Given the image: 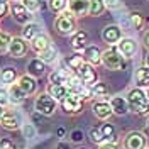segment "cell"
Segmentation results:
<instances>
[{"instance_id": "6da1fadb", "label": "cell", "mask_w": 149, "mask_h": 149, "mask_svg": "<svg viewBox=\"0 0 149 149\" xmlns=\"http://www.w3.org/2000/svg\"><path fill=\"white\" fill-rule=\"evenodd\" d=\"M127 103H129V110H132L137 115H149V100L146 92L136 86L127 93Z\"/></svg>"}, {"instance_id": "7a4b0ae2", "label": "cell", "mask_w": 149, "mask_h": 149, "mask_svg": "<svg viewBox=\"0 0 149 149\" xmlns=\"http://www.w3.org/2000/svg\"><path fill=\"white\" fill-rule=\"evenodd\" d=\"M102 65L109 70H124L125 68V58L120 54V51L115 46H110L102 53Z\"/></svg>"}, {"instance_id": "3957f363", "label": "cell", "mask_w": 149, "mask_h": 149, "mask_svg": "<svg viewBox=\"0 0 149 149\" xmlns=\"http://www.w3.org/2000/svg\"><path fill=\"white\" fill-rule=\"evenodd\" d=\"M34 109H36L37 113H41V115H44V117H51L56 112V109H58V102H56L47 92L41 93V95H37Z\"/></svg>"}, {"instance_id": "277c9868", "label": "cell", "mask_w": 149, "mask_h": 149, "mask_svg": "<svg viewBox=\"0 0 149 149\" xmlns=\"http://www.w3.org/2000/svg\"><path fill=\"white\" fill-rule=\"evenodd\" d=\"M54 29L59 34H73L76 31V22H74V15L70 10L61 12L58 17L54 19Z\"/></svg>"}, {"instance_id": "5b68a950", "label": "cell", "mask_w": 149, "mask_h": 149, "mask_svg": "<svg viewBox=\"0 0 149 149\" xmlns=\"http://www.w3.org/2000/svg\"><path fill=\"white\" fill-rule=\"evenodd\" d=\"M61 105V110L65 112V113H71V115H76V113H80L81 109H83V100L78 97V95H74V93H68L65 98L59 102Z\"/></svg>"}, {"instance_id": "8992f818", "label": "cell", "mask_w": 149, "mask_h": 149, "mask_svg": "<svg viewBox=\"0 0 149 149\" xmlns=\"http://www.w3.org/2000/svg\"><path fill=\"white\" fill-rule=\"evenodd\" d=\"M76 74H78V78L81 80V83L86 85V86H93V85L98 81V73H97V70L93 68V65L86 63V61L78 68Z\"/></svg>"}, {"instance_id": "52a82bcc", "label": "cell", "mask_w": 149, "mask_h": 149, "mask_svg": "<svg viewBox=\"0 0 149 149\" xmlns=\"http://www.w3.org/2000/svg\"><path fill=\"white\" fill-rule=\"evenodd\" d=\"M124 148L125 149H146L148 146V141H146V136L139 132V130H132L129 132L125 137H124Z\"/></svg>"}, {"instance_id": "ba28073f", "label": "cell", "mask_w": 149, "mask_h": 149, "mask_svg": "<svg viewBox=\"0 0 149 149\" xmlns=\"http://www.w3.org/2000/svg\"><path fill=\"white\" fill-rule=\"evenodd\" d=\"M10 12H12L14 20H15L17 24L26 26V24H29V22H32V14L24 7L22 2H12V5H10Z\"/></svg>"}, {"instance_id": "9c48e42d", "label": "cell", "mask_w": 149, "mask_h": 149, "mask_svg": "<svg viewBox=\"0 0 149 149\" xmlns=\"http://www.w3.org/2000/svg\"><path fill=\"white\" fill-rule=\"evenodd\" d=\"M122 37H124L122 29L117 24H110V26L103 27V31H102V39L109 46H117V42L120 41Z\"/></svg>"}, {"instance_id": "30bf717a", "label": "cell", "mask_w": 149, "mask_h": 149, "mask_svg": "<svg viewBox=\"0 0 149 149\" xmlns=\"http://www.w3.org/2000/svg\"><path fill=\"white\" fill-rule=\"evenodd\" d=\"M117 49L120 51V54L124 58H132L137 53V41L134 37H122L117 42Z\"/></svg>"}, {"instance_id": "8fae6325", "label": "cell", "mask_w": 149, "mask_h": 149, "mask_svg": "<svg viewBox=\"0 0 149 149\" xmlns=\"http://www.w3.org/2000/svg\"><path fill=\"white\" fill-rule=\"evenodd\" d=\"M29 51V44L24 37H12L9 46V54L12 58H22Z\"/></svg>"}, {"instance_id": "7c38bea8", "label": "cell", "mask_w": 149, "mask_h": 149, "mask_svg": "<svg viewBox=\"0 0 149 149\" xmlns=\"http://www.w3.org/2000/svg\"><path fill=\"white\" fill-rule=\"evenodd\" d=\"M88 7H90V0H68V10L74 17L88 15Z\"/></svg>"}, {"instance_id": "4fadbf2b", "label": "cell", "mask_w": 149, "mask_h": 149, "mask_svg": "<svg viewBox=\"0 0 149 149\" xmlns=\"http://www.w3.org/2000/svg\"><path fill=\"white\" fill-rule=\"evenodd\" d=\"M92 110H93V115L100 120H107L112 113V107L109 102H103V100H98V102H93L92 105Z\"/></svg>"}, {"instance_id": "5bb4252c", "label": "cell", "mask_w": 149, "mask_h": 149, "mask_svg": "<svg viewBox=\"0 0 149 149\" xmlns=\"http://www.w3.org/2000/svg\"><path fill=\"white\" fill-rule=\"evenodd\" d=\"M109 103H110L112 112H113L115 115H125V113L129 112V103H127V98H124V97H120V95L110 97Z\"/></svg>"}, {"instance_id": "9a60e30c", "label": "cell", "mask_w": 149, "mask_h": 149, "mask_svg": "<svg viewBox=\"0 0 149 149\" xmlns=\"http://www.w3.org/2000/svg\"><path fill=\"white\" fill-rule=\"evenodd\" d=\"M51 44H53V42H51V37L46 36V34H42V32L31 41V47H32V51H34L37 56L41 54V53H44Z\"/></svg>"}, {"instance_id": "2e32d148", "label": "cell", "mask_w": 149, "mask_h": 149, "mask_svg": "<svg viewBox=\"0 0 149 149\" xmlns=\"http://www.w3.org/2000/svg\"><path fill=\"white\" fill-rule=\"evenodd\" d=\"M19 86L22 88V92L26 93V95H34L37 90V81L34 76H31V74H22V76H19Z\"/></svg>"}, {"instance_id": "e0dca14e", "label": "cell", "mask_w": 149, "mask_h": 149, "mask_svg": "<svg viewBox=\"0 0 149 149\" xmlns=\"http://www.w3.org/2000/svg\"><path fill=\"white\" fill-rule=\"evenodd\" d=\"M83 59L90 65L97 66L102 63V51L98 49V46H86L83 49Z\"/></svg>"}, {"instance_id": "ac0fdd59", "label": "cell", "mask_w": 149, "mask_h": 149, "mask_svg": "<svg viewBox=\"0 0 149 149\" xmlns=\"http://www.w3.org/2000/svg\"><path fill=\"white\" fill-rule=\"evenodd\" d=\"M86 42H88V34L85 31H74L71 34V39H70V46L73 47L74 51H83L86 47Z\"/></svg>"}, {"instance_id": "d6986e66", "label": "cell", "mask_w": 149, "mask_h": 149, "mask_svg": "<svg viewBox=\"0 0 149 149\" xmlns=\"http://www.w3.org/2000/svg\"><path fill=\"white\" fill-rule=\"evenodd\" d=\"M44 73H46V63L42 59L34 58V59H31L27 63V74L37 78V76H42Z\"/></svg>"}, {"instance_id": "ffe728a7", "label": "cell", "mask_w": 149, "mask_h": 149, "mask_svg": "<svg viewBox=\"0 0 149 149\" xmlns=\"http://www.w3.org/2000/svg\"><path fill=\"white\" fill-rule=\"evenodd\" d=\"M47 93L54 98L56 102H61L66 95L70 93V88L66 85H54V83H49L47 85Z\"/></svg>"}, {"instance_id": "44dd1931", "label": "cell", "mask_w": 149, "mask_h": 149, "mask_svg": "<svg viewBox=\"0 0 149 149\" xmlns=\"http://www.w3.org/2000/svg\"><path fill=\"white\" fill-rule=\"evenodd\" d=\"M0 124H2V127H5V129H17V127H20V119H19L17 113L7 110L5 115L0 119Z\"/></svg>"}, {"instance_id": "7402d4cb", "label": "cell", "mask_w": 149, "mask_h": 149, "mask_svg": "<svg viewBox=\"0 0 149 149\" xmlns=\"http://www.w3.org/2000/svg\"><path fill=\"white\" fill-rule=\"evenodd\" d=\"M39 34H41V26L36 24V22H29V24H26L24 29H22V37H24L27 42H31V41L36 36H39Z\"/></svg>"}, {"instance_id": "603a6c76", "label": "cell", "mask_w": 149, "mask_h": 149, "mask_svg": "<svg viewBox=\"0 0 149 149\" xmlns=\"http://www.w3.org/2000/svg\"><path fill=\"white\" fill-rule=\"evenodd\" d=\"M27 98V95L22 92V88L19 86V85H10V88H9V100L12 103H20V102H24Z\"/></svg>"}, {"instance_id": "cb8c5ba5", "label": "cell", "mask_w": 149, "mask_h": 149, "mask_svg": "<svg viewBox=\"0 0 149 149\" xmlns=\"http://www.w3.org/2000/svg\"><path fill=\"white\" fill-rule=\"evenodd\" d=\"M136 83L139 88L149 86V66H141L136 71Z\"/></svg>"}, {"instance_id": "d4e9b609", "label": "cell", "mask_w": 149, "mask_h": 149, "mask_svg": "<svg viewBox=\"0 0 149 149\" xmlns=\"http://www.w3.org/2000/svg\"><path fill=\"white\" fill-rule=\"evenodd\" d=\"M85 63V59H83V54H73V56H68L65 59V65L68 70H71V71H78V68Z\"/></svg>"}, {"instance_id": "484cf974", "label": "cell", "mask_w": 149, "mask_h": 149, "mask_svg": "<svg viewBox=\"0 0 149 149\" xmlns=\"http://www.w3.org/2000/svg\"><path fill=\"white\" fill-rule=\"evenodd\" d=\"M100 130H102V134H103V141L105 142H115V139H117V130H115V127L112 124H102L100 125Z\"/></svg>"}, {"instance_id": "4316f807", "label": "cell", "mask_w": 149, "mask_h": 149, "mask_svg": "<svg viewBox=\"0 0 149 149\" xmlns=\"http://www.w3.org/2000/svg\"><path fill=\"white\" fill-rule=\"evenodd\" d=\"M107 9L103 0H90V7H88V15L92 17H98L102 15V12Z\"/></svg>"}, {"instance_id": "83f0119b", "label": "cell", "mask_w": 149, "mask_h": 149, "mask_svg": "<svg viewBox=\"0 0 149 149\" xmlns=\"http://www.w3.org/2000/svg\"><path fill=\"white\" fill-rule=\"evenodd\" d=\"M56 58H58V49H56L54 44H51V46L44 51V53H41V54H39V59H42L46 65H49V63H54Z\"/></svg>"}, {"instance_id": "f1b7e54d", "label": "cell", "mask_w": 149, "mask_h": 149, "mask_svg": "<svg viewBox=\"0 0 149 149\" xmlns=\"http://www.w3.org/2000/svg\"><path fill=\"white\" fill-rule=\"evenodd\" d=\"M47 7L54 14H61L68 9V0H47Z\"/></svg>"}, {"instance_id": "f546056e", "label": "cell", "mask_w": 149, "mask_h": 149, "mask_svg": "<svg viewBox=\"0 0 149 149\" xmlns=\"http://www.w3.org/2000/svg\"><path fill=\"white\" fill-rule=\"evenodd\" d=\"M0 80H2V83H14L15 80H17V71L14 70V68H3L2 71H0Z\"/></svg>"}, {"instance_id": "4dcf8cb0", "label": "cell", "mask_w": 149, "mask_h": 149, "mask_svg": "<svg viewBox=\"0 0 149 149\" xmlns=\"http://www.w3.org/2000/svg\"><path fill=\"white\" fill-rule=\"evenodd\" d=\"M129 20H130L132 27L136 29V31H141V29L144 27V15L139 14V12H130L129 14Z\"/></svg>"}, {"instance_id": "1f68e13d", "label": "cell", "mask_w": 149, "mask_h": 149, "mask_svg": "<svg viewBox=\"0 0 149 149\" xmlns=\"http://www.w3.org/2000/svg\"><path fill=\"white\" fill-rule=\"evenodd\" d=\"M10 41H12V36H10L9 32H2V31H0V54L9 53Z\"/></svg>"}, {"instance_id": "d6a6232c", "label": "cell", "mask_w": 149, "mask_h": 149, "mask_svg": "<svg viewBox=\"0 0 149 149\" xmlns=\"http://www.w3.org/2000/svg\"><path fill=\"white\" fill-rule=\"evenodd\" d=\"M22 3H24V7L31 12V14H36L41 10L42 7V0H20Z\"/></svg>"}, {"instance_id": "836d02e7", "label": "cell", "mask_w": 149, "mask_h": 149, "mask_svg": "<svg viewBox=\"0 0 149 149\" xmlns=\"http://www.w3.org/2000/svg\"><path fill=\"white\" fill-rule=\"evenodd\" d=\"M90 88H92L93 97H107V95H109V86L105 83L97 81V83L93 85V86H90Z\"/></svg>"}, {"instance_id": "e575fe53", "label": "cell", "mask_w": 149, "mask_h": 149, "mask_svg": "<svg viewBox=\"0 0 149 149\" xmlns=\"http://www.w3.org/2000/svg\"><path fill=\"white\" fill-rule=\"evenodd\" d=\"M90 139H92L93 144H103L105 141H103V134L102 130H100V127H93V129H90Z\"/></svg>"}, {"instance_id": "d590c367", "label": "cell", "mask_w": 149, "mask_h": 149, "mask_svg": "<svg viewBox=\"0 0 149 149\" xmlns=\"http://www.w3.org/2000/svg\"><path fill=\"white\" fill-rule=\"evenodd\" d=\"M70 137H71V142H81L83 137H85V134H83L81 129H74V130H71Z\"/></svg>"}, {"instance_id": "8d00e7d4", "label": "cell", "mask_w": 149, "mask_h": 149, "mask_svg": "<svg viewBox=\"0 0 149 149\" xmlns=\"http://www.w3.org/2000/svg\"><path fill=\"white\" fill-rule=\"evenodd\" d=\"M105 2V7L110 10H117L122 7V0H103Z\"/></svg>"}, {"instance_id": "74e56055", "label": "cell", "mask_w": 149, "mask_h": 149, "mask_svg": "<svg viewBox=\"0 0 149 149\" xmlns=\"http://www.w3.org/2000/svg\"><path fill=\"white\" fill-rule=\"evenodd\" d=\"M0 149H15V144L7 137H2L0 139Z\"/></svg>"}, {"instance_id": "f35d334b", "label": "cell", "mask_w": 149, "mask_h": 149, "mask_svg": "<svg viewBox=\"0 0 149 149\" xmlns=\"http://www.w3.org/2000/svg\"><path fill=\"white\" fill-rule=\"evenodd\" d=\"M7 102H9V92L0 88V105H5Z\"/></svg>"}, {"instance_id": "ab89813d", "label": "cell", "mask_w": 149, "mask_h": 149, "mask_svg": "<svg viewBox=\"0 0 149 149\" xmlns=\"http://www.w3.org/2000/svg\"><path fill=\"white\" fill-rule=\"evenodd\" d=\"M98 149H119V148H117L115 142H103V144L98 146Z\"/></svg>"}, {"instance_id": "60d3db41", "label": "cell", "mask_w": 149, "mask_h": 149, "mask_svg": "<svg viewBox=\"0 0 149 149\" xmlns=\"http://www.w3.org/2000/svg\"><path fill=\"white\" fill-rule=\"evenodd\" d=\"M24 136L26 137H32L34 136V129H32V125H24Z\"/></svg>"}, {"instance_id": "b9f144b4", "label": "cell", "mask_w": 149, "mask_h": 149, "mask_svg": "<svg viewBox=\"0 0 149 149\" xmlns=\"http://www.w3.org/2000/svg\"><path fill=\"white\" fill-rule=\"evenodd\" d=\"M7 10H9L7 5H0V17H3V15L7 14Z\"/></svg>"}, {"instance_id": "7bdbcfd3", "label": "cell", "mask_w": 149, "mask_h": 149, "mask_svg": "<svg viewBox=\"0 0 149 149\" xmlns=\"http://www.w3.org/2000/svg\"><path fill=\"white\" fill-rule=\"evenodd\" d=\"M56 149H70V144H68V142H59V144L56 146Z\"/></svg>"}, {"instance_id": "ee69618b", "label": "cell", "mask_w": 149, "mask_h": 149, "mask_svg": "<svg viewBox=\"0 0 149 149\" xmlns=\"http://www.w3.org/2000/svg\"><path fill=\"white\" fill-rule=\"evenodd\" d=\"M65 134H66V130L63 129V127H59V129H58V136H59V137H65Z\"/></svg>"}, {"instance_id": "f6af8a7d", "label": "cell", "mask_w": 149, "mask_h": 149, "mask_svg": "<svg viewBox=\"0 0 149 149\" xmlns=\"http://www.w3.org/2000/svg\"><path fill=\"white\" fill-rule=\"evenodd\" d=\"M144 44H146V47L149 49V32H146V36H144Z\"/></svg>"}, {"instance_id": "bcb514c9", "label": "cell", "mask_w": 149, "mask_h": 149, "mask_svg": "<svg viewBox=\"0 0 149 149\" xmlns=\"http://www.w3.org/2000/svg\"><path fill=\"white\" fill-rule=\"evenodd\" d=\"M5 105H0V119H2V117H3V115H5Z\"/></svg>"}, {"instance_id": "7dc6e473", "label": "cell", "mask_w": 149, "mask_h": 149, "mask_svg": "<svg viewBox=\"0 0 149 149\" xmlns=\"http://www.w3.org/2000/svg\"><path fill=\"white\" fill-rule=\"evenodd\" d=\"M7 2L9 0H0V5H7Z\"/></svg>"}, {"instance_id": "c3c4849f", "label": "cell", "mask_w": 149, "mask_h": 149, "mask_svg": "<svg viewBox=\"0 0 149 149\" xmlns=\"http://www.w3.org/2000/svg\"><path fill=\"white\" fill-rule=\"evenodd\" d=\"M146 66H149V53H148V56H146Z\"/></svg>"}, {"instance_id": "681fc988", "label": "cell", "mask_w": 149, "mask_h": 149, "mask_svg": "<svg viewBox=\"0 0 149 149\" xmlns=\"http://www.w3.org/2000/svg\"><path fill=\"white\" fill-rule=\"evenodd\" d=\"M146 95H148V100H149V86H148V90H146Z\"/></svg>"}, {"instance_id": "f907efd6", "label": "cell", "mask_w": 149, "mask_h": 149, "mask_svg": "<svg viewBox=\"0 0 149 149\" xmlns=\"http://www.w3.org/2000/svg\"><path fill=\"white\" fill-rule=\"evenodd\" d=\"M12 2H20V0H12Z\"/></svg>"}, {"instance_id": "816d5d0a", "label": "cell", "mask_w": 149, "mask_h": 149, "mask_svg": "<svg viewBox=\"0 0 149 149\" xmlns=\"http://www.w3.org/2000/svg\"><path fill=\"white\" fill-rule=\"evenodd\" d=\"M148 127H149V120H148Z\"/></svg>"}, {"instance_id": "f5cc1de1", "label": "cell", "mask_w": 149, "mask_h": 149, "mask_svg": "<svg viewBox=\"0 0 149 149\" xmlns=\"http://www.w3.org/2000/svg\"><path fill=\"white\" fill-rule=\"evenodd\" d=\"M80 149H85V148H80Z\"/></svg>"}]
</instances>
